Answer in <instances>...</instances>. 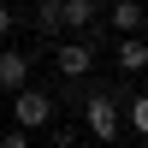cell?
Segmentation results:
<instances>
[{
  "label": "cell",
  "mask_w": 148,
  "mask_h": 148,
  "mask_svg": "<svg viewBox=\"0 0 148 148\" xmlns=\"http://www.w3.org/2000/svg\"><path fill=\"white\" fill-rule=\"evenodd\" d=\"M83 125H89L95 142H113L119 130H125V95H113V89H89V95H83Z\"/></svg>",
  "instance_id": "obj_1"
},
{
  "label": "cell",
  "mask_w": 148,
  "mask_h": 148,
  "mask_svg": "<svg viewBox=\"0 0 148 148\" xmlns=\"http://www.w3.org/2000/svg\"><path fill=\"white\" fill-rule=\"evenodd\" d=\"M12 125H24V130H47V125H53V95L24 83V89L12 95Z\"/></svg>",
  "instance_id": "obj_2"
},
{
  "label": "cell",
  "mask_w": 148,
  "mask_h": 148,
  "mask_svg": "<svg viewBox=\"0 0 148 148\" xmlns=\"http://www.w3.org/2000/svg\"><path fill=\"white\" fill-rule=\"evenodd\" d=\"M53 65H59V77H65V83L89 77V65H95V42H59V47H53Z\"/></svg>",
  "instance_id": "obj_3"
},
{
  "label": "cell",
  "mask_w": 148,
  "mask_h": 148,
  "mask_svg": "<svg viewBox=\"0 0 148 148\" xmlns=\"http://www.w3.org/2000/svg\"><path fill=\"white\" fill-rule=\"evenodd\" d=\"M24 83H30V53H24V47H0V89L18 95Z\"/></svg>",
  "instance_id": "obj_4"
},
{
  "label": "cell",
  "mask_w": 148,
  "mask_h": 148,
  "mask_svg": "<svg viewBox=\"0 0 148 148\" xmlns=\"http://www.w3.org/2000/svg\"><path fill=\"white\" fill-rule=\"evenodd\" d=\"M113 65L125 71V77H136V71H148V36H125V42L113 47Z\"/></svg>",
  "instance_id": "obj_5"
},
{
  "label": "cell",
  "mask_w": 148,
  "mask_h": 148,
  "mask_svg": "<svg viewBox=\"0 0 148 148\" xmlns=\"http://www.w3.org/2000/svg\"><path fill=\"white\" fill-rule=\"evenodd\" d=\"M101 18H107V24H113V30H119V36H136V30H142V24H148V12L136 6V0H113V6H107V12H101Z\"/></svg>",
  "instance_id": "obj_6"
},
{
  "label": "cell",
  "mask_w": 148,
  "mask_h": 148,
  "mask_svg": "<svg viewBox=\"0 0 148 148\" xmlns=\"http://www.w3.org/2000/svg\"><path fill=\"white\" fill-rule=\"evenodd\" d=\"M59 6H65V30H89V24L101 18L95 0H59Z\"/></svg>",
  "instance_id": "obj_7"
},
{
  "label": "cell",
  "mask_w": 148,
  "mask_h": 148,
  "mask_svg": "<svg viewBox=\"0 0 148 148\" xmlns=\"http://www.w3.org/2000/svg\"><path fill=\"white\" fill-rule=\"evenodd\" d=\"M36 30H42V36H59V30H65V6H59V0H42V6H36Z\"/></svg>",
  "instance_id": "obj_8"
},
{
  "label": "cell",
  "mask_w": 148,
  "mask_h": 148,
  "mask_svg": "<svg viewBox=\"0 0 148 148\" xmlns=\"http://www.w3.org/2000/svg\"><path fill=\"white\" fill-rule=\"evenodd\" d=\"M125 119H130L136 136H148V95H130V101H125Z\"/></svg>",
  "instance_id": "obj_9"
},
{
  "label": "cell",
  "mask_w": 148,
  "mask_h": 148,
  "mask_svg": "<svg viewBox=\"0 0 148 148\" xmlns=\"http://www.w3.org/2000/svg\"><path fill=\"white\" fill-rule=\"evenodd\" d=\"M0 148H30V130H24V125H12L6 136H0Z\"/></svg>",
  "instance_id": "obj_10"
},
{
  "label": "cell",
  "mask_w": 148,
  "mask_h": 148,
  "mask_svg": "<svg viewBox=\"0 0 148 148\" xmlns=\"http://www.w3.org/2000/svg\"><path fill=\"white\" fill-rule=\"evenodd\" d=\"M12 18H18V12H12V0H0V42L12 36Z\"/></svg>",
  "instance_id": "obj_11"
},
{
  "label": "cell",
  "mask_w": 148,
  "mask_h": 148,
  "mask_svg": "<svg viewBox=\"0 0 148 148\" xmlns=\"http://www.w3.org/2000/svg\"><path fill=\"white\" fill-rule=\"evenodd\" d=\"M95 6H101V12H107V6H113V0H95Z\"/></svg>",
  "instance_id": "obj_12"
},
{
  "label": "cell",
  "mask_w": 148,
  "mask_h": 148,
  "mask_svg": "<svg viewBox=\"0 0 148 148\" xmlns=\"http://www.w3.org/2000/svg\"><path fill=\"white\" fill-rule=\"evenodd\" d=\"M142 36H148V24H142Z\"/></svg>",
  "instance_id": "obj_13"
}]
</instances>
